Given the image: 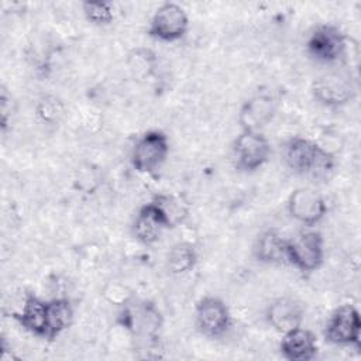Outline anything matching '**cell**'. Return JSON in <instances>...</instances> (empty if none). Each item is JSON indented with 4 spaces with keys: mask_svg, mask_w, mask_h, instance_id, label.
I'll list each match as a JSON object with an SVG mask.
<instances>
[{
    "mask_svg": "<svg viewBox=\"0 0 361 361\" xmlns=\"http://www.w3.org/2000/svg\"><path fill=\"white\" fill-rule=\"evenodd\" d=\"M285 162L293 172L312 178H326L336 166L330 151L303 137H295L286 144Z\"/></svg>",
    "mask_w": 361,
    "mask_h": 361,
    "instance_id": "6da1fadb",
    "label": "cell"
},
{
    "mask_svg": "<svg viewBox=\"0 0 361 361\" xmlns=\"http://www.w3.org/2000/svg\"><path fill=\"white\" fill-rule=\"evenodd\" d=\"M324 261V241L319 231L303 230L293 238H288L286 264L302 274H310Z\"/></svg>",
    "mask_w": 361,
    "mask_h": 361,
    "instance_id": "7a4b0ae2",
    "label": "cell"
},
{
    "mask_svg": "<svg viewBox=\"0 0 361 361\" xmlns=\"http://www.w3.org/2000/svg\"><path fill=\"white\" fill-rule=\"evenodd\" d=\"M312 93L323 106L340 107L354 99L355 82L347 68H334L314 79Z\"/></svg>",
    "mask_w": 361,
    "mask_h": 361,
    "instance_id": "3957f363",
    "label": "cell"
},
{
    "mask_svg": "<svg viewBox=\"0 0 361 361\" xmlns=\"http://www.w3.org/2000/svg\"><path fill=\"white\" fill-rule=\"evenodd\" d=\"M169 154V141L161 130L145 131L134 144L131 165L140 173H154L165 162Z\"/></svg>",
    "mask_w": 361,
    "mask_h": 361,
    "instance_id": "277c9868",
    "label": "cell"
},
{
    "mask_svg": "<svg viewBox=\"0 0 361 361\" xmlns=\"http://www.w3.org/2000/svg\"><path fill=\"white\" fill-rule=\"evenodd\" d=\"M312 58L323 63H337L347 55L348 37L336 25L323 24L316 27L306 42Z\"/></svg>",
    "mask_w": 361,
    "mask_h": 361,
    "instance_id": "5b68a950",
    "label": "cell"
},
{
    "mask_svg": "<svg viewBox=\"0 0 361 361\" xmlns=\"http://www.w3.org/2000/svg\"><path fill=\"white\" fill-rule=\"evenodd\" d=\"M361 337V317L360 312L354 305H340L330 314L326 327L324 338L334 345H350L360 347Z\"/></svg>",
    "mask_w": 361,
    "mask_h": 361,
    "instance_id": "8992f818",
    "label": "cell"
},
{
    "mask_svg": "<svg viewBox=\"0 0 361 361\" xmlns=\"http://www.w3.org/2000/svg\"><path fill=\"white\" fill-rule=\"evenodd\" d=\"M189 28V17L182 6L178 3L161 4L148 27V35L154 39L164 42H173L185 37Z\"/></svg>",
    "mask_w": 361,
    "mask_h": 361,
    "instance_id": "52a82bcc",
    "label": "cell"
},
{
    "mask_svg": "<svg viewBox=\"0 0 361 361\" xmlns=\"http://www.w3.org/2000/svg\"><path fill=\"white\" fill-rule=\"evenodd\" d=\"M237 169L254 172L267 164L271 155V144L261 131H244L238 134L233 144Z\"/></svg>",
    "mask_w": 361,
    "mask_h": 361,
    "instance_id": "ba28073f",
    "label": "cell"
},
{
    "mask_svg": "<svg viewBox=\"0 0 361 361\" xmlns=\"http://www.w3.org/2000/svg\"><path fill=\"white\" fill-rule=\"evenodd\" d=\"M288 213L300 224L313 227L326 216L327 203L316 189L298 188L288 197Z\"/></svg>",
    "mask_w": 361,
    "mask_h": 361,
    "instance_id": "9c48e42d",
    "label": "cell"
},
{
    "mask_svg": "<svg viewBox=\"0 0 361 361\" xmlns=\"http://www.w3.org/2000/svg\"><path fill=\"white\" fill-rule=\"evenodd\" d=\"M195 320L199 331L206 337H221L231 326L228 306L219 298L206 296L200 299L195 309Z\"/></svg>",
    "mask_w": 361,
    "mask_h": 361,
    "instance_id": "30bf717a",
    "label": "cell"
},
{
    "mask_svg": "<svg viewBox=\"0 0 361 361\" xmlns=\"http://www.w3.org/2000/svg\"><path fill=\"white\" fill-rule=\"evenodd\" d=\"M276 103L268 94H255L245 100L238 113V123L244 131H261L275 116Z\"/></svg>",
    "mask_w": 361,
    "mask_h": 361,
    "instance_id": "8fae6325",
    "label": "cell"
},
{
    "mask_svg": "<svg viewBox=\"0 0 361 361\" xmlns=\"http://www.w3.org/2000/svg\"><path fill=\"white\" fill-rule=\"evenodd\" d=\"M317 350L316 336L302 326L283 333L279 343V353L288 361H310Z\"/></svg>",
    "mask_w": 361,
    "mask_h": 361,
    "instance_id": "7c38bea8",
    "label": "cell"
},
{
    "mask_svg": "<svg viewBox=\"0 0 361 361\" xmlns=\"http://www.w3.org/2000/svg\"><path fill=\"white\" fill-rule=\"evenodd\" d=\"M169 228L158 206L151 200L141 206L133 221V234L144 245H151L159 240L164 230Z\"/></svg>",
    "mask_w": 361,
    "mask_h": 361,
    "instance_id": "4fadbf2b",
    "label": "cell"
},
{
    "mask_svg": "<svg viewBox=\"0 0 361 361\" xmlns=\"http://www.w3.org/2000/svg\"><path fill=\"white\" fill-rule=\"evenodd\" d=\"M305 316L303 306L293 298H278L267 309L265 317L271 327L279 333H286L302 326Z\"/></svg>",
    "mask_w": 361,
    "mask_h": 361,
    "instance_id": "5bb4252c",
    "label": "cell"
},
{
    "mask_svg": "<svg viewBox=\"0 0 361 361\" xmlns=\"http://www.w3.org/2000/svg\"><path fill=\"white\" fill-rule=\"evenodd\" d=\"M13 319L28 333L47 338V300L27 295L21 310L13 313Z\"/></svg>",
    "mask_w": 361,
    "mask_h": 361,
    "instance_id": "9a60e30c",
    "label": "cell"
},
{
    "mask_svg": "<svg viewBox=\"0 0 361 361\" xmlns=\"http://www.w3.org/2000/svg\"><path fill=\"white\" fill-rule=\"evenodd\" d=\"M286 245L288 238H285L278 230L268 228L258 235L254 244V255L264 264H285Z\"/></svg>",
    "mask_w": 361,
    "mask_h": 361,
    "instance_id": "2e32d148",
    "label": "cell"
},
{
    "mask_svg": "<svg viewBox=\"0 0 361 361\" xmlns=\"http://www.w3.org/2000/svg\"><path fill=\"white\" fill-rule=\"evenodd\" d=\"M73 322V307L65 298L47 300V340H54Z\"/></svg>",
    "mask_w": 361,
    "mask_h": 361,
    "instance_id": "e0dca14e",
    "label": "cell"
},
{
    "mask_svg": "<svg viewBox=\"0 0 361 361\" xmlns=\"http://www.w3.org/2000/svg\"><path fill=\"white\" fill-rule=\"evenodd\" d=\"M196 262V250L189 243H176L171 247L166 255V267L175 275H182L192 271Z\"/></svg>",
    "mask_w": 361,
    "mask_h": 361,
    "instance_id": "ac0fdd59",
    "label": "cell"
},
{
    "mask_svg": "<svg viewBox=\"0 0 361 361\" xmlns=\"http://www.w3.org/2000/svg\"><path fill=\"white\" fill-rule=\"evenodd\" d=\"M152 202L161 210L169 228L179 226L186 219V216L189 213L186 203L182 202L180 197H178L175 195L159 193L152 199Z\"/></svg>",
    "mask_w": 361,
    "mask_h": 361,
    "instance_id": "d6986e66",
    "label": "cell"
},
{
    "mask_svg": "<svg viewBox=\"0 0 361 361\" xmlns=\"http://www.w3.org/2000/svg\"><path fill=\"white\" fill-rule=\"evenodd\" d=\"M157 63V55L148 48H135L127 56V66L135 79H149Z\"/></svg>",
    "mask_w": 361,
    "mask_h": 361,
    "instance_id": "ffe728a7",
    "label": "cell"
},
{
    "mask_svg": "<svg viewBox=\"0 0 361 361\" xmlns=\"http://www.w3.org/2000/svg\"><path fill=\"white\" fill-rule=\"evenodd\" d=\"M85 18L94 25H109L114 20V11L107 1H85L82 3Z\"/></svg>",
    "mask_w": 361,
    "mask_h": 361,
    "instance_id": "44dd1931",
    "label": "cell"
},
{
    "mask_svg": "<svg viewBox=\"0 0 361 361\" xmlns=\"http://www.w3.org/2000/svg\"><path fill=\"white\" fill-rule=\"evenodd\" d=\"M61 111L59 109V103H56L55 99H47L44 102H41V109H39V114L45 118V120H55L56 114Z\"/></svg>",
    "mask_w": 361,
    "mask_h": 361,
    "instance_id": "7402d4cb",
    "label": "cell"
}]
</instances>
